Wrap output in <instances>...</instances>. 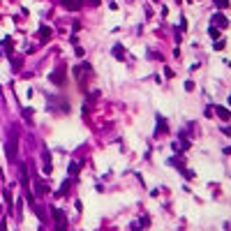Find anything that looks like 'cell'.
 I'll return each instance as SVG.
<instances>
[{
  "label": "cell",
  "instance_id": "6da1fadb",
  "mask_svg": "<svg viewBox=\"0 0 231 231\" xmlns=\"http://www.w3.org/2000/svg\"><path fill=\"white\" fill-rule=\"evenodd\" d=\"M16 153H19V139L12 137L9 143H7V157L9 159H16Z\"/></svg>",
  "mask_w": 231,
  "mask_h": 231
},
{
  "label": "cell",
  "instance_id": "7a4b0ae2",
  "mask_svg": "<svg viewBox=\"0 0 231 231\" xmlns=\"http://www.w3.org/2000/svg\"><path fill=\"white\" fill-rule=\"evenodd\" d=\"M53 217H56V222H58V231H65V222H63V210H53Z\"/></svg>",
  "mask_w": 231,
  "mask_h": 231
},
{
  "label": "cell",
  "instance_id": "277c9868",
  "mask_svg": "<svg viewBox=\"0 0 231 231\" xmlns=\"http://www.w3.org/2000/svg\"><path fill=\"white\" fill-rule=\"evenodd\" d=\"M217 113H220V116L224 118V120H229V111H227V109H222V106H217Z\"/></svg>",
  "mask_w": 231,
  "mask_h": 231
},
{
  "label": "cell",
  "instance_id": "5b68a950",
  "mask_svg": "<svg viewBox=\"0 0 231 231\" xmlns=\"http://www.w3.org/2000/svg\"><path fill=\"white\" fill-rule=\"evenodd\" d=\"M208 35H210V37H220V30H217V28H208Z\"/></svg>",
  "mask_w": 231,
  "mask_h": 231
},
{
  "label": "cell",
  "instance_id": "8992f818",
  "mask_svg": "<svg viewBox=\"0 0 231 231\" xmlns=\"http://www.w3.org/2000/svg\"><path fill=\"white\" fill-rule=\"evenodd\" d=\"M213 19H215L217 23H222V26H224V23H227V21H224V16H222V14H215V16H213Z\"/></svg>",
  "mask_w": 231,
  "mask_h": 231
},
{
  "label": "cell",
  "instance_id": "3957f363",
  "mask_svg": "<svg viewBox=\"0 0 231 231\" xmlns=\"http://www.w3.org/2000/svg\"><path fill=\"white\" fill-rule=\"evenodd\" d=\"M63 3L67 5L69 9H79V7H81V0H63Z\"/></svg>",
  "mask_w": 231,
  "mask_h": 231
}]
</instances>
